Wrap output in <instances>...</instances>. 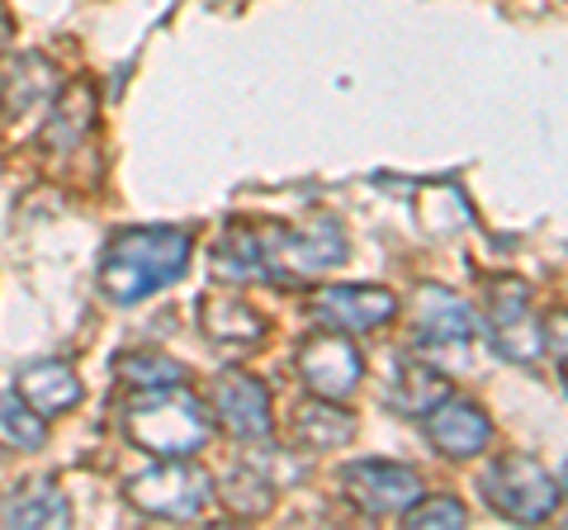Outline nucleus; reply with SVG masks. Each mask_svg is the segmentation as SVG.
I'll return each instance as SVG.
<instances>
[{
  "instance_id": "1",
  "label": "nucleus",
  "mask_w": 568,
  "mask_h": 530,
  "mask_svg": "<svg viewBox=\"0 0 568 530\" xmlns=\"http://www.w3.org/2000/svg\"><path fill=\"white\" fill-rule=\"evenodd\" d=\"M351 242L336 218H313L304 227H256V223H227L223 237L209 252L213 279H313L336 271L346 261Z\"/></svg>"
},
{
  "instance_id": "2",
  "label": "nucleus",
  "mask_w": 568,
  "mask_h": 530,
  "mask_svg": "<svg viewBox=\"0 0 568 530\" xmlns=\"http://www.w3.org/2000/svg\"><path fill=\"white\" fill-rule=\"evenodd\" d=\"M194 237L185 227H123L100 256L95 285L119 308H133L156 289L175 285L190 265Z\"/></svg>"
},
{
  "instance_id": "3",
  "label": "nucleus",
  "mask_w": 568,
  "mask_h": 530,
  "mask_svg": "<svg viewBox=\"0 0 568 530\" xmlns=\"http://www.w3.org/2000/svg\"><path fill=\"white\" fill-rule=\"evenodd\" d=\"M123 431L133 446H142L156 459H190L209 440V412L200 398L175 388H138L123 402Z\"/></svg>"
},
{
  "instance_id": "4",
  "label": "nucleus",
  "mask_w": 568,
  "mask_h": 530,
  "mask_svg": "<svg viewBox=\"0 0 568 530\" xmlns=\"http://www.w3.org/2000/svg\"><path fill=\"white\" fill-rule=\"evenodd\" d=\"M478 488L497 517L517 526H540L559 511V479H549V469L530 455H497Z\"/></svg>"
},
{
  "instance_id": "5",
  "label": "nucleus",
  "mask_w": 568,
  "mask_h": 530,
  "mask_svg": "<svg viewBox=\"0 0 568 530\" xmlns=\"http://www.w3.org/2000/svg\"><path fill=\"white\" fill-rule=\"evenodd\" d=\"M123 498L129 507H138L142 517H162V521H185V517H200L213 498V479L204 469L185 465V459H166L148 473H133L123 483Z\"/></svg>"
},
{
  "instance_id": "6",
  "label": "nucleus",
  "mask_w": 568,
  "mask_h": 530,
  "mask_svg": "<svg viewBox=\"0 0 568 530\" xmlns=\"http://www.w3.org/2000/svg\"><path fill=\"white\" fill-rule=\"evenodd\" d=\"M342 492L365 517H403L422 498L417 469L394 465V459H355L342 469Z\"/></svg>"
},
{
  "instance_id": "7",
  "label": "nucleus",
  "mask_w": 568,
  "mask_h": 530,
  "mask_svg": "<svg viewBox=\"0 0 568 530\" xmlns=\"http://www.w3.org/2000/svg\"><path fill=\"white\" fill-rule=\"evenodd\" d=\"M488 327H493V346L503 350L507 360H536L540 350H545V327L536 323V313H530V289H526V279H488Z\"/></svg>"
},
{
  "instance_id": "8",
  "label": "nucleus",
  "mask_w": 568,
  "mask_h": 530,
  "mask_svg": "<svg viewBox=\"0 0 568 530\" xmlns=\"http://www.w3.org/2000/svg\"><path fill=\"white\" fill-rule=\"evenodd\" d=\"M294 369L317 398H351L361 388V375H365V360L361 350L351 346V337H332V332H317L298 346L294 356Z\"/></svg>"
},
{
  "instance_id": "9",
  "label": "nucleus",
  "mask_w": 568,
  "mask_h": 530,
  "mask_svg": "<svg viewBox=\"0 0 568 530\" xmlns=\"http://www.w3.org/2000/svg\"><path fill=\"white\" fill-rule=\"evenodd\" d=\"M209 398H213V412H219V421L237 440H265V436H271V427H275V417H271V388H265L256 375L227 369V375L213 379Z\"/></svg>"
},
{
  "instance_id": "10",
  "label": "nucleus",
  "mask_w": 568,
  "mask_h": 530,
  "mask_svg": "<svg viewBox=\"0 0 568 530\" xmlns=\"http://www.w3.org/2000/svg\"><path fill=\"white\" fill-rule=\"evenodd\" d=\"M398 313V298L379 285H327L313 294V317L332 332H375Z\"/></svg>"
},
{
  "instance_id": "11",
  "label": "nucleus",
  "mask_w": 568,
  "mask_h": 530,
  "mask_svg": "<svg viewBox=\"0 0 568 530\" xmlns=\"http://www.w3.org/2000/svg\"><path fill=\"white\" fill-rule=\"evenodd\" d=\"M426 436H432V446L450 459H474L488 450L493 440V421L488 412L478 408L469 398H446L436 402L432 412H426Z\"/></svg>"
},
{
  "instance_id": "12",
  "label": "nucleus",
  "mask_w": 568,
  "mask_h": 530,
  "mask_svg": "<svg viewBox=\"0 0 568 530\" xmlns=\"http://www.w3.org/2000/svg\"><path fill=\"white\" fill-rule=\"evenodd\" d=\"M200 323L213 350L223 356H246V350L265 346V317L246 304V298H204L200 304Z\"/></svg>"
},
{
  "instance_id": "13",
  "label": "nucleus",
  "mask_w": 568,
  "mask_h": 530,
  "mask_svg": "<svg viewBox=\"0 0 568 530\" xmlns=\"http://www.w3.org/2000/svg\"><path fill=\"white\" fill-rule=\"evenodd\" d=\"M413 327L422 342H440V346H459L478 332V313L450 289L422 285L413 294Z\"/></svg>"
},
{
  "instance_id": "14",
  "label": "nucleus",
  "mask_w": 568,
  "mask_h": 530,
  "mask_svg": "<svg viewBox=\"0 0 568 530\" xmlns=\"http://www.w3.org/2000/svg\"><path fill=\"white\" fill-rule=\"evenodd\" d=\"M14 394L48 421V417H62L81 402V379L71 375V365H62V360H33L14 375Z\"/></svg>"
},
{
  "instance_id": "15",
  "label": "nucleus",
  "mask_w": 568,
  "mask_h": 530,
  "mask_svg": "<svg viewBox=\"0 0 568 530\" xmlns=\"http://www.w3.org/2000/svg\"><path fill=\"white\" fill-rule=\"evenodd\" d=\"M0 521L6 526H24V530H48V526H71V502L67 492L52 479H33L20 492H10L6 507H0Z\"/></svg>"
},
{
  "instance_id": "16",
  "label": "nucleus",
  "mask_w": 568,
  "mask_h": 530,
  "mask_svg": "<svg viewBox=\"0 0 568 530\" xmlns=\"http://www.w3.org/2000/svg\"><path fill=\"white\" fill-rule=\"evenodd\" d=\"M450 398V379L432 365H417V360H398L394 365V384H388V408L403 412V417H426L436 402Z\"/></svg>"
},
{
  "instance_id": "17",
  "label": "nucleus",
  "mask_w": 568,
  "mask_h": 530,
  "mask_svg": "<svg viewBox=\"0 0 568 530\" xmlns=\"http://www.w3.org/2000/svg\"><path fill=\"white\" fill-rule=\"evenodd\" d=\"M355 440V417L332 408V398H308L304 408L294 412V446L298 450H336Z\"/></svg>"
},
{
  "instance_id": "18",
  "label": "nucleus",
  "mask_w": 568,
  "mask_h": 530,
  "mask_svg": "<svg viewBox=\"0 0 568 530\" xmlns=\"http://www.w3.org/2000/svg\"><path fill=\"white\" fill-rule=\"evenodd\" d=\"M52 91H58V67H52L43 52H24V58L10 67L6 85H0V110L6 114L39 110L43 100H52Z\"/></svg>"
},
{
  "instance_id": "19",
  "label": "nucleus",
  "mask_w": 568,
  "mask_h": 530,
  "mask_svg": "<svg viewBox=\"0 0 568 530\" xmlns=\"http://www.w3.org/2000/svg\"><path fill=\"white\" fill-rule=\"evenodd\" d=\"M91 119H95V85L91 81H71L67 91L58 95V104H52V114H48L43 147L71 152L81 143V133L91 129Z\"/></svg>"
},
{
  "instance_id": "20",
  "label": "nucleus",
  "mask_w": 568,
  "mask_h": 530,
  "mask_svg": "<svg viewBox=\"0 0 568 530\" xmlns=\"http://www.w3.org/2000/svg\"><path fill=\"white\" fill-rule=\"evenodd\" d=\"M417 218H422L426 233H436V237H450V233H459V227L474 223L469 200H465V190H459V185H432V190H422Z\"/></svg>"
},
{
  "instance_id": "21",
  "label": "nucleus",
  "mask_w": 568,
  "mask_h": 530,
  "mask_svg": "<svg viewBox=\"0 0 568 530\" xmlns=\"http://www.w3.org/2000/svg\"><path fill=\"white\" fill-rule=\"evenodd\" d=\"M219 498H223V507L233 511V517L256 521V517H265V511L275 507V488H271V479H265V473H256V469H233V473H227V479L219 483Z\"/></svg>"
},
{
  "instance_id": "22",
  "label": "nucleus",
  "mask_w": 568,
  "mask_h": 530,
  "mask_svg": "<svg viewBox=\"0 0 568 530\" xmlns=\"http://www.w3.org/2000/svg\"><path fill=\"white\" fill-rule=\"evenodd\" d=\"M119 379L133 388H175L185 384V365L162 356V350H133V356H119Z\"/></svg>"
},
{
  "instance_id": "23",
  "label": "nucleus",
  "mask_w": 568,
  "mask_h": 530,
  "mask_svg": "<svg viewBox=\"0 0 568 530\" xmlns=\"http://www.w3.org/2000/svg\"><path fill=\"white\" fill-rule=\"evenodd\" d=\"M0 440L10 450H43L48 427L20 394H0Z\"/></svg>"
},
{
  "instance_id": "24",
  "label": "nucleus",
  "mask_w": 568,
  "mask_h": 530,
  "mask_svg": "<svg viewBox=\"0 0 568 530\" xmlns=\"http://www.w3.org/2000/svg\"><path fill=\"white\" fill-rule=\"evenodd\" d=\"M465 521H469V511H465V502H455V498H417L413 507L403 511V526L407 530H436V526L455 530V526H465Z\"/></svg>"
},
{
  "instance_id": "25",
  "label": "nucleus",
  "mask_w": 568,
  "mask_h": 530,
  "mask_svg": "<svg viewBox=\"0 0 568 530\" xmlns=\"http://www.w3.org/2000/svg\"><path fill=\"white\" fill-rule=\"evenodd\" d=\"M6 43H10V14L0 6V52H6Z\"/></svg>"
}]
</instances>
